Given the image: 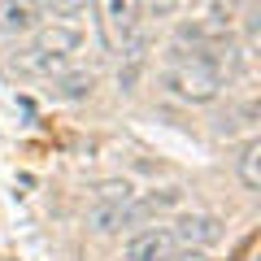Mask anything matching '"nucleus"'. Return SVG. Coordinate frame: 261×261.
<instances>
[{"label": "nucleus", "mask_w": 261, "mask_h": 261, "mask_svg": "<svg viewBox=\"0 0 261 261\" xmlns=\"http://www.w3.org/2000/svg\"><path fill=\"white\" fill-rule=\"evenodd\" d=\"M235 170H240V183L248 187V192H257V187H261V140H257V135H252V140L240 148Z\"/></svg>", "instance_id": "obj_8"}, {"label": "nucleus", "mask_w": 261, "mask_h": 261, "mask_svg": "<svg viewBox=\"0 0 261 261\" xmlns=\"http://www.w3.org/2000/svg\"><path fill=\"white\" fill-rule=\"evenodd\" d=\"M178 200H183V192H178V187H166V192L161 196H148V200H144V209H170V205H178Z\"/></svg>", "instance_id": "obj_12"}, {"label": "nucleus", "mask_w": 261, "mask_h": 261, "mask_svg": "<svg viewBox=\"0 0 261 261\" xmlns=\"http://www.w3.org/2000/svg\"><path fill=\"white\" fill-rule=\"evenodd\" d=\"M174 244L178 248H214V244H222V222H218L214 214H187L174 222Z\"/></svg>", "instance_id": "obj_5"}, {"label": "nucleus", "mask_w": 261, "mask_h": 261, "mask_svg": "<svg viewBox=\"0 0 261 261\" xmlns=\"http://www.w3.org/2000/svg\"><path fill=\"white\" fill-rule=\"evenodd\" d=\"M235 9H240V0H214V5H209V22H214V27H231Z\"/></svg>", "instance_id": "obj_11"}, {"label": "nucleus", "mask_w": 261, "mask_h": 261, "mask_svg": "<svg viewBox=\"0 0 261 261\" xmlns=\"http://www.w3.org/2000/svg\"><path fill=\"white\" fill-rule=\"evenodd\" d=\"M140 218H148V209H144V205H130V200H96V205L87 209V231L118 235L122 226L140 222Z\"/></svg>", "instance_id": "obj_4"}, {"label": "nucleus", "mask_w": 261, "mask_h": 261, "mask_svg": "<svg viewBox=\"0 0 261 261\" xmlns=\"http://www.w3.org/2000/svg\"><path fill=\"white\" fill-rule=\"evenodd\" d=\"M174 261H209V257H205V248H183V257H174Z\"/></svg>", "instance_id": "obj_14"}, {"label": "nucleus", "mask_w": 261, "mask_h": 261, "mask_svg": "<svg viewBox=\"0 0 261 261\" xmlns=\"http://www.w3.org/2000/svg\"><path fill=\"white\" fill-rule=\"evenodd\" d=\"M31 35H35V39H31V48H27V53H18V70H22V74H53V70H61V65L79 53V44H83V31H79V27H65V22L35 27Z\"/></svg>", "instance_id": "obj_2"}, {"label": "nucleus", "mask_w": 261, "mask_h": 261, "mask_svg": "<svg viewBox=\"0 0 261 261\" xmlns=\"http://www.w3.org/2000/svg\"><path fill=\"white\" fill-rule=\"evenodd\" d=\"M92 87H96V74H92V70H70V74H61V79L53 83V92L61 96V100H87Z\"/></svg>", "instance_id": "obj_9"}, {"label": "nucleus", "mask_w": 261, "mask_h": 261, "mask_svg": "<svg viewBox=\"0 0 261 261\" xmlns=\"http://www.w3.org/2000/svg\"><path fill=\"white\" fill-rule=\"evenodd\" d=\"M96 18H100L105 39L113 48H122L140 31V0H96Z\"/></svg>", "instance_id": "obj_3"}, {"label": "nucleus", "mask_w": 261, "mask_h": 261, "mask_svg": "<svg viewBox=\"0 0 261 261\" xmlns=\"http://www.w3.org/2000/svg\"><path fill=\"white\" fill-rule=\"evenodd\" d=\"M31 5H44V9H48V0H31Z\"/></svg>", "instance_id": "obj_15"}, {"label": "nucleus", "mask_w": 261, "mask_h": 261, "mask_svg": "<svg viewBox=\"0 0 261 261\" xmlns=\"http://www.w3.org/2000/svg\"><path fill=\"white\" fill-rule=\"evenodd\" d=\"M48 9H53V13H61V18H70V13H79V9H83V0H48Z\"/></svg>", "instance_id": "obj_13"}, {"label": "nucleus", "mask_w": 261, "mask_h": 261, "mask_svg": "<svg viewBox=\"0 0 261 261\" xmlns=\"http://www.w3.org/2000/svg\"><path fill=\"white\" fill-rule=\"evenodd\" d=\"M39 27V5L31 0H0V35H31Z\"/></svg>", "instance_id": "obj_7"}, {"label": "nucleus", "mask_w": 261, "mask_h": 261, "mask_svg": "<svg viewBox=\"0 0 261 261\" xmlns=\"http://www.w3.org/2000/svg\"><path fill=\"white\" fill-rule=\"evenodd\" d=\"M166 87L178 96V100H187V105H209V100H218V92H222V70H218V61L205 53V48H192V53L178 48V57L166 70Z\"/></svg>", "instance_id": "obj_1"}, {"label": "nucleus", "mask_w": 261, "mask_h": 261, "mask_svg": "<svg viewBox=\"0 0 261 261\" xmlns=\"http://www.w3.org/2000/svg\"><path fill=\"white\" fill-rule=\"evenodd\" d=\"M96 196H100V200H130V196H135V187H130L126 178H109V183L96 187Z\"/></svg>", "instance_id": "obj_10"}, {"label": "nucleus", "mask_w": 261, "mask_h": 261, "mask_svg": "<svg viewBox=\"0 0 261 261\" xmlns=\"http://www.w3.org/2000/svg\"><path fill=\"white\" fill-rule=\"evenodd\" d=\"M178 244L166 226H148V231H135L126 240V261H174Z\"/></svg>", "instance_id": "obj_6"}]
</instances>
